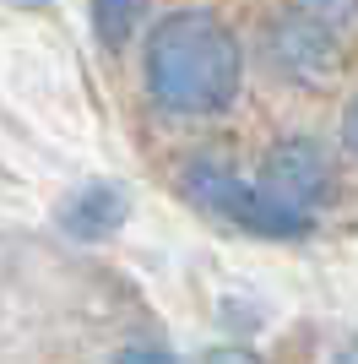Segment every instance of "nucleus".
I'll return each mask as SVG.
<instances>
[{
  "label": "nucleus",
  "instance_id": "obj_1",
  "mask_svg": "<svg viewBox=\"0 0 358 364\" xmlns=\"http://www.w3.org/2000/svg\"><path fill=\"white\" fill-rule=\"evenodd\" d=\"M147 87L174 114H212L239 92V44L212 11H168L147 44Z\"/></svg>",
  "mask_w": 358,
  "mask_h": 364
},
{
  "label": "nucleus",
  "instance_id": "obj_2",
  "mask_svg": "<svg viewBox=\"0 0 358 364\" xmlns=\"http://www.w3.org/2000/svg\"><path fill=\"white\" fill-rule=\"evenodd\" d=\"M255 191H261V201L271 207V218H277L288 234H304L315 201L326 196V152L315 147V141H283V147L266 158Z\"/></svg>",
  "mask_w": 358,
  "mask_h": 364
},
{
  "label": "nucleus",
  "instance_id": "obj_3",
  "mask_svg": "<svg viewBox=\"0 0 358 364\" xmlns=\"http://www.w3.org/2000/svg\"><path fill=\"white\" fill-rule=\"evenodd\" d=\"M185 196H190L195 207H207V213L239 223V228H255V234H271V240L288 234V228L271 218V207L261 201V191L244 185L239 174H228V168H217V164H190L185 168Z\"/></svg>",
  "mask_w": 358,
  "mask_h": 364
},
{
  "label": "nucleus",
  "instance_id": "obj_4",
  "mask_svg": "<svg viewBox=\"0 0 358 364\" xmlns=\"http://www.w3.org/2000/svg\"><path fill=\"white\" fill-rule=\"evenodd\" d=\"M271 55L293 76H326L331 60H337V33H331V22L320 11H293L271 33Z\"/></svg>",
  "mask_w": 358,
  "mask_h": 364
},
{
  "label": "nucleus",
  "instance_id": "obj_5",
  "mask_svg": "<svg viewBox=\"0 0 358 364\" xmlns=\"http://www.w3.org/2000/svg\"><path fill=\"white\" fill-rule=\"evenodd\" d=\"M125 223V191L114 185H82L76 196L60 201V228L76 240H109Z\"/></svg>",
  "mask_w": 358,
  "mask_h": 364
},
{
  "label": "nucleus",
  "instance_id": "obj_6",
  "mask_svg": "<svg viewBox=\"0 0 358 364\" xmlns=\"http://www.w3.org/2000/svg\"><path fill=\"white\" fill-rule=\"evenodd\" d=\"M131 22H136V6H98V33H104L109 44H119V38H125V33H131Z\"/></svg>",
  "mask_w": 358,
  "mask_h": 364
},
{
  "label": "nucleus",
  "instance_id": "obj_7",
  "mask_svg": "<svg viewBox=\"0 0 358 364\" xmlns=\"http://www.w3.org/2000/svg\"><path fill=\"white\" fill-rule=\"evenodd\" d=\"M119 364H174V353L158 348V343H131V348L119 353Z\"/></svg>",
  "mask_w": 358,
  "mask_h": 364
},
{
  "label": "nucleus",
  "instance_id": "obj_8",
  "mask_svg": "<svg viewBox=\"0 0 358 364\" xmlns=\"http://www.w3.org/2000/svg\"><path fill=\"white\" fill-rule=\"evenodd\" d=\"M201 364H261V359H255L250 348H212Z\"/></svg>",
  "mask_w": 358,
  "mask_h": 364
},
{
  "label": "nucleus",
  "instance_id": "obj_9",
  "mask_svg": "<svg viewBox=\"0 0 358 364\" xmlns=\"http://www.w3.org/2000/svg\"><path fill=\"white\" fill-rule=\"evenodd\" d=\"M342 141H347V147L358 152V98L347 104V120H342Z\"/></svg>",
  "mask_w": 358,
  "mask_h": 364
},
{
  "label": "nucleus",
  "instance_id": "obj_10",
  "mask_svg": "<svg viewBox=\"0 0 358 364\" xmlns=\"http://www.w3.org/2000/svg\"><path fill=\"white\" fill-rule=\"evenodd\" d=\"M337 364H358V337H353V343H347L342 353H337Z\"/></svg>",
  "mask_w": 358,
  "mask_h": 364
}]
</instances>
